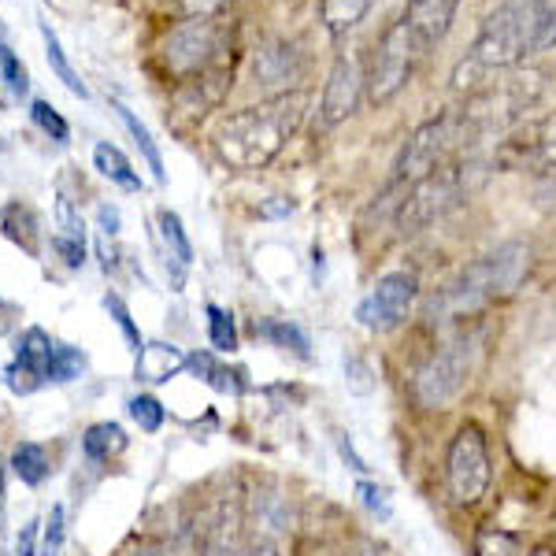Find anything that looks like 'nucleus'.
<instances>
[{"instance_id":"obj_1","label":"nucleus","mask_w":556,"mask_h":556,"mask_svg":"<svg viewBox=\"0 0 556 556\" xmlns=\"http://www.w3.org/2000/svg\"><path fill=\"white\" fill-rule=\"evenodd\" d=\"M304 115H308L304 89H290V93H278L264 104L241 108L215 130V156L235 172H260L290 146L293 134L304 127Z\"/></svg>"},{"instance_id":"obj_2","label":"nucleus","mask_w":556,"mask_h":556,"mask_svg":"<svg viewBox=\"0 0 556 556\" xmlns=\"http://www.w3.org/2000/svg\"><path fill=\"white\" fill-rule=\"evenodd\" d=\"M531 52H542L538 49V20L531 0H505L497 12H490L482 20L468 56L456 67L453 86L471 89L486 83L490 71H513Z\"/></svg>"},{"instance_id":"obj_3","label":"nucleus","mask_w":556,"mask_h":556,"mask_svg":"<svg viewBox=\"0 0 556 556\" xmlns=\"http://www.w3.org/2000/svg\"><path fill=\"white\" fill-rule=\"evenodd\" d=\"M475 356H479V334L468 327H460L453 338H445L442 345H434V353L412 371V401L427 412L450 408L464 393V386L471 382Z\"/></svg>"},{"instance_id":"obj_4","label":"nucleus","mask_w":556,"mask_h":556,"mask_svg":"<svg viewBox=\"0 0 556 556\" xmlns=\"http://www.w3.org/2000/svg\"><path fill=\"white\" fill-rule=\"evenodd\" d=\"M493 482L490 438L479 424H460L445 450V493L456 508H475Z\"/></svg>"},{"instance_id":"obj_5","label":"nucleus","mask_w":556,"mask_h":556,"mask_svg":"<svg viewBox=\"0 0 556 556\" xmlns=\"http://www.w3.org/2000/svg\"><path fill=\"white\" fill-rule=\"evenodd\" d=\"M464 193H468V167H464L460 160H445L438 172H430L424 182L408 186L405 197H401L397 212H393L397 235L412 238V235H419V230H427L430 223L442 219Z\"/></svg>"},{"instance_id":"obj_6","label":"nucleus","mask_w":556,"mask_h":556,"mask_svg":"<svg viewBox=\"0 0 556 556\" xmlns=\"http://www.w3.org/2000/svg\"><path fill=\"white\" fill-rule=\"evenodd\" d=\"M538 89H542L538 86V75L508 71V78L490 83V86H482L479 93H471L468 104H464V112H456V123H460V130H468V134L513 127L519 115L538 101Z\"/></svg>"},{"instance_id":"obj_7","label":"nucleus","mask_w":556,"mask_h":556,"mask_svg":"<svg viewBox=\"0 0 556 556\" xmlns=\"http://www.w3.org/2000/svg\"><path fill=\"white\" fill-rule=\"evenodd\" d=\"M424 56H427V52L416 45V38L408 34V26L401 20L393 23L390 30L382 34V41L375 45L371 60H367V67H364L367 104H375V108L390 104L393 97H397L401 89L412 83V75H416V67H419V60H424Z\"/></svg>"},{"instance_id":"obj_8","label":"nucleus","mask_w":556,"mask_h":556,"mask_svg":"<svg viewBox=\"0 0 556 556\" xmlns=\"http://www.w3.org/2000/svg\"><path fill=\"white\" fill-rule=\"evenodd\" d=\"M456 141H460V123H456V112H445V115H434V119L419 123V127L408 134L397 164H393L390 186L408 190V186L424 182L430 172H438V167L450 160V149L456 146Z\"/></svg>"},{"instance_id":"obj_9","label":"nucleus","mask_w":556,"mask_h":556,"mask_svg":"<svg viewBox=\"0 0 556 556\" xmlns=\"http://www.w3.org/2000/svg\"><path fill=\"white\" fill-rule=\"evenodd\" d=\"M493 167L508 175L556 172V112L542 115V119L516 123L513 130H505V138L493 149Z\"/></svg>"},{"instance_id":"obj_10","label":"nucleus","mask_w":556,"mask_h":556,"mask_svg":"<svg viewBox=\"0 0 556 556\" xmlns=\"http://www.w3.org/2000/svg\"><path fill=\"white\" fill-rule=\"evenodd\" d=\"M164 60L175 75L193 78L227 64V30L215 20H186L164 41Z\"/></svg>"},{"instance_id":"obj_11","label":"nucleus","mask_w":556,"mask_h":556,"mask_svg":"<svg viewBox=\"0 0 556 556\" xmlns=\"http://www.w3.org/2000/svg\"><path fill=\"white\" fill-rule=\"evenodd\" d=\"M419 301V278L412 271H390L371 286V293L356 304V323L371 334H390L412 316Z\"/></svg>"},{"instance_id":"obj_12","label":"nucleus","mask_w":556,"mask_h":556,"mask_svg":"<svg viewBox=\"0 0 556 556\" xmlns=\"http://www.w3.org/2000/svg\"><path fill=\"white\" fill-rule=\"evenodd\" d=\"M249 538L245 497L219 493L197 523V556H245Z\"/></svg>"},{"instance_id":"obj_13","label":"nucleus","mask_w":556,"mask_h":556,"mask_svg":"<svg viewBox=\"0 0 556 556\" xmlns=\"http://www.w3.org/2000/svg\"><path fill=\"white\" fill-rule=\"evenodd\" d=\"M364 89H367V78H364L361 56H353V52H342V56L334 60V67H330L327 86H323L316 127L319 130H334L338 123H345L349 115L361 108Z\"/></svg>"},{"instance_id":"obj_14","label":"nucleus","mask_w":556,"mask_h":556,"mask_svg":"<svg viewBox=\"0 0 556 556\" xmlns=\"http://www.w3.org/2000/svg\"><path fill=\"white\" fill-rule=\"evenodd\" d=\"M482 267H486V278H490V298L505 301L523 286L527 271H531V249H527L523 241H505V245H497L490 256H482Z\"/></svg>"},{"instance_id":"obj_15","label":"nucleus","mask_w":556,"mask_h":556,"mask_svg":"<svg viewBox=\"0 0 556 556\" xmlns=\"http://www.w3.org/2000/svg\"><path fill=\"white\" fill-rule=\"evenodd\" d=\"M456 8H460V0H408L401 23L408 26V34L416 38L419 49L430 52L450 34Z\"/></svg>"},{"instance_id":"obj_16","label":"nucleus","mask_w":556,"mask_h":556,"mask_svg":"<svg viewBox=\"0 0 556 556\" xmlns=\"http://www.w3.org/2000/svg\"><path fill=\"white\" fill-rule=\"evenodd\" d=\"M301 75H304V60L293 41L271 38L256 49V83L260 86H267V89L286 86V93H290V86L298 83Z\"/></svg>"},{"instance_id":"obj_17","label":"nucleus","mask_w":556,"mask_h":556,"mask_svg":"<svg viewBox=\"0 0 556 556\" xmlns=\"http://www.w3.org/2000/svg\"><path fill=\"white\" fill-rule=\"evenodd\" d=\"M190 367V353H182L178 345H164V342H149L134 353V375L138 382H172L178 371Z\"/></svg>"},{"instance_id":"obj_18","label":"nucleus","mask_w":556,"mask_h":556,"mask_svg":"<svg viewBox=\"0 0 556 556\" xmlns=\"http://www.w3.org/2000/svg\"><path fill=\"white\" fill-rule=\"evenodd\" d=\"M156 219H160V238H164V249H167V278H172V290L178 293L186 286V275H190L193 245H190V238H186L182 219H178L172 208H164Z\"/></svg>"},{"instance_id":"obj_19","label":"nucleus","mask_w":556,"mask_h":556,"mask_svg":"<svg viewBox=\"0 0 556 556\" xmlns=\"http://www.w3.org/2000/svg\"><path fill=\"white\" fill-rule=\"evenodd\" d=\"M245 513L256 523V534L278 538L282 531H290V497L278 490H256L253 497H245Z\"/></svg>"},{"instance_id":"obj_20","label":"nucleus","mask_w":556,"mask_h":556,"mask_svg":"<svg viewBox=\"0 0 556 556\" xmlns=\"http://www.w3.org/2000/svg\"><path fill=\"white\" fill-rule=\"evenodd\" d=\"M52 353H56V342L45 334L41 327H30L20 338V349H15V364L23 367L26 375H34L38 382L52 379Z\"/></svg>"},{"instance_id":"obj_21","label":"nucleus","mask_w":556,"mask_h":556,"mask_svg":"<svg viewBox=\"0 0 556 556\" xmlns=\"http://www.w3.org/2000/svg\"><path fill=\"white\" fill-rule=\"evenodd\" d=\"M0 230H4L8 241H15L23 253L41 256V223H38V215H34V208H26V204H4V208H0Z\"/></svg>"},{"instance_id":"obj_22","label":"nucleus","mask_w":556,"mask_h":556,"mask_svg":"<svg viewBox=\"0 0 556 556\" xmlns=\"http://www.w3.org/2000/svg\"><path fill=\"white\" fill-rule=\"evenodd\" d=\"M375 8V0H319V23L330 38H345L349 30L364 23V15Z\"/></svg>"},{"instance_id":"obj_23","label":"nucleus","mask_w":556,"mask_h":556,"mask_svg":"<svg viewBox=\"0 0 556 556\" xmlns=\"http://www.w3.org/2000/svg\"><path fill=\"white\" fill-rule=\"evenodd\" d=\"M190 371H197V379H204L212 386V390L219 393H241L245 390V371H230L227 364L219 361V353H208V349H201V353H190Z\"/></svg>"},{"instance_id":"obj_24","label":"nucleus","mask_w":556,"mask_h":556,"mask_svg":"<svg viewBox=\"0 0 556 556\" xmlns=\"http://www.w3.org/2000/svg\"><path fill=\"white\" fill-rule=\"evenodd\" d=\"M256 338H264V342L275 349H286V353H298L301 361H312L308 334L290 319H256Z\"/></svg>"},{"instance_id":"obj_25","label":"nucleus","mask_w":556,"mask_h":556,"mask_svg":"<svg viewBox=\"0 0 556 556\" xmlns=\"http://www.w3.org/2000/svg\"><path fill=\"white\" fill-rule=\"evenodd\" d=\"M123 450H127V434H123L119 424H93L83 434V453L89 464H104Z\"/></svg>"},{"instance_id":"obj_26","label":"nucleus","mask_w":556,"mask_h":556,"mask_svg":"<svg viewBox=\"0 0 556 556\" xmlns=\"http://www.w3.org/2000/svg\"><path fill=\"white\" fill-rule=\"evenodd\" d=\"M93 164H97V172H101L108 182H115V186H123V190H141V178L138 172L130 167V160L123 156L119 149L112 146V141H101V146L93 149Z\"/></svg>"},{"instance_id":"obj_27","label":"nucleus","mask_w":556,"mask_h":556,"mask_svg":"<svg viewBox=\"0 0 556 556\" xmlns=\"http://www.w3.org/2000/svg\"><path fill=\"white\" fill-rule=\"evenodd\" d=\"M115 112H119V119H123V127L130 130V138H134V146L141 149V156L149 160V172L156 175V182H167V172H164V156H160V149H156V141H152V134L146 123L138 119V115L130 112V108H123V104H115Z\"/></svg>"},{"instance_id":"obj_28","label":"nucleus","mask_w":556,"mask_h":556,"mask_svg":"<svg viewBox=\"0 0 556 556\" xmlns=\"http://www.w3.org/2000/svg\"><path fill=\"white\" fill-rule=\"evenodd\" d=\"M12 471L20 475L26 486H41L49 479V453L38 442H20L12 450Z\"/></svg>"},{"instance_id":"obj_29","label":"nucleus","mask_w":556,"mask_h":556,"mask_svg":"<svg viewBox=\"0 0 556 556\" xmlns=\"http://www.w3.org/2000/svg\"><path fill=\"white\" fill-rule=\"evenodd\" d=\"M471 549L475 556H523V534L505 527H479Z\"/></svg>"},{"instance_id":"obj_30","label":"nucleus","mask_w":556,"mask_h":556,"mask_svg":"<svg viewBox=\"0 0 556 556\" xmlns=\"http://www.w3.org/2000/svg\"><path fill=\"white\" fill-rule=\"evenodd\" d=\"M41 38H45V52H49V64H52V71H56V78L71 89V93L83 97V101H86L89 89H86L83 78L75 75V67H71L67 52L60 49V38H56V34H52V26H49V23H41Z\"/></svg>"},{"instance_id":"obj_31","label":"nucleus","mask_w":556,"mask_h":556,"mask_svg":"<svg viewBox=\"0 0 556 556\" xmlns=\"http://www.w3.org/2000/svg\"><path fill=\"white\" fill-rule=\"evenodd\" d=\"M204 316H208V342L219 356L235 353L238 349V327H235V316L230 312H223L219 304H208L204 308Z\"/></svg>"},{"instance_id":"obj_32","label":"nucleus","mask_w":556,"mask_h":556,"mask_svg":"<svg viewBox=\"0 0 556 556\" xmlns=\"http://www.w3.org/2000/svg\"><path fill=\"white\" fill-rule=\"evenodd\" d=\"M0 83L8 86V93H12V97H26V93H30V75H26L23 60L15 56V52L8 49L4 41H0Z\"/></svg>"},{"instance_id":"obj_33","label":"nucleus","mask_w":556,"mask_h":556,"mask_svg":"<svg viewBox=\"0 0 556 556\" xmlns=\"http://www.w3.org/2000/svg\"><path fill=\"white\" fill-rule=\"evenodd\" d=\"M130 419L138 424L146 434H156L160 427H164V419H167V412H164V405H160L152 393H138V397H130Z\"/></svg>"},{"instance_id":"obj_34","label":"nucleus","mask_w":556,"mask_h":556,"mask_svg":"<svg viewBox=\"0 0 556 556\" xmlns=\"http://www.w3.org/2000/svg\"><path fill=\"white\" fill-rule=\"evenodd\" d=\"M86 371V353L75 345H56L52 353V379L49 382H75Z\"/></svg>"},{"instance_id":"obj_35","label":"nucleus","mask_w":556,"mask_h":556,"mask_svg":"<svg viewBox=\"0 0 556 556\" xmlns=\"http://www.w3.org/2000/svg\"><path fill=\"white\" fill-rule=\"evenodd\" d=\"M30 115H34V123H38V127H41L45 134H49L52 141H56V146H67V141H71L67 119H64V115H60L49 101H34V104H30Z\"/></svg>"},{"instance_id":"obj_36","label":"nucleus","mask_w":556,"mask_h":556,"mask_svg":"<svg viewBox=\"0 0 556 556\" xmlns=\"http://www.w3.org/2000/svg\"><path fill=\"white\" fill-rule=\"evenodd\" d=\"M64 538H67V513H64V505H52V513L45 516V531H41V556L64 553Z\"/></svg>"},{"instance_id":"obj_37","label":"nucleus","mask_w":556,"mask_h":556,"mask_svg":"<svg viewBox=\"0 0 556 556\" xmlns=\"http://www.w3.org/2000/svg\"><path fill=\"white\" fill-rule=\"evenodd\" d=\"M104 308H108V316L115 319V327L123 330V338H127V345L134 349V353H138V349L146 345V342H141V330L134 327V316H130L127 304H123L119 293H104Z\"/></svg>"},{"instance_id":"obj_38","label":"nucleus","mask_w":556,"mask_h":556,"mask_svg":"<svg viewBox=\"0 0 556 556\" xmlns=\"http://www.w3.org/2000/svg\"><path fill=\"white\" fill-rule=\"evenodd\" d=\"M356 497H361V505L371 513L375 519H390V513H393V505H390V490L386 486H379V482H367V479H361L356 482Z\"/></svg>"},{"instance_id":"obj_39","label":"nucleus","mask_w":556,"mask_h":556,"mask_svg":"<svg viewBox=\"0 0 556 556\" xmlns=\"http://www.w3.org/2000/svg\"><path fill=\"white\" fill-rule=\"evenodd\" d=\"M345 386H349V393H356V397H367V393L375 390L371 367H367L356 353H345Z\"/></svg>"},{"instance_id":"obj_40","label":"nucleus","mask_w":556,"mask_h":556,"mask_svg":"<svg viewBox=\"0 0 556 556\" xmlns=\"http://www.w3.org/2000/svg\"><path fill=\"white\" fill-rule=\"evenodd\" d=\"M538 20V49L556 45V0H531Z\"/></svg>"},{"instance_id":"obj_41","label":"nucleus","mask_w":556,"mask_h":556,"mask_svg":"<svg viewBox=\"0 0 556 556\" xmlns=\"http://www.w3.org/2000/svg\"><path fill=\"white\" fill-rule=\"evenodd\" d=\"M52 249L60 253V260L71 267V271H78V267L86 264V238H71V235H56L52 238Z\"/></svg>"},{"instance_id":"obj_42","label":"nucleus","mask_w":556,"mask_h":556,"mask_svg":"<svg viewBox=\"0 0 556 556\" xmlns=\"http://www.w3.org/2000/svg\"><path fill=\"white\" fill-rule=\"evenodd\" d=\"M227 4H235V0H182V12H186V20H212V15H219Z\"/></svg>"},{"instance_id":"obj_43","label":"nucleus","mask_w":556,"mask_h":556,"mask_svg":"<svg viewBox=\"0 0 556 556\" xmlns=\"http://www.w3.org/2000/svg\"><path fill=\"white\" fill-rule=\"evenodd\" d=\"M334 445H338V453H342V460H345V468H349V471H356V475H364V471H367L364 456L353 450V442H349V434H334Z\"/></svg>"},{"instance_id":"obj_44","label":"nucleus","mask_w":556,"mask_h":556,"mask_svg":"<svg viewBox=\"0 0 556 556\" xmlns=\"http://www.w3.org/2000/svg\"><path fill=\"white\" fill-rule=\"evenodd\" d=\"M38 553V523H26L23 534L15 538V556H34Z\"/></svg>"},{"instance_id":"obj_45","label":"nucleus","mask_w":556,"mask_h":556,"mask_svg":"<svg viewBox=\"0 0 556 556\" xmlns=\"http://www.w3.org/2000/svg\"><path fill=\"white\" fill-rule=\"evenodd\" d=\"M97 223H101V235L104 238L119 235V212H115L112 204H101V208H97Z\"/></svg>"},{"instance_id":"obj_46","label":"nucleus","mask_w":556,"mask_h":556,"mask_svg":"<svg viewBox=\"0 0 556 556\" xmlns=\"http://www.w3.org/2000/svg\"><path fill=\"white\" fill-rule=\"evenodd\" d=\"M293 208H298V201H293V197H271V204H260V215L278 219V215H290Z\"/></svg>"},{"instance_id":"obj_47","label":"nucleus","mask_w":556,"mask_h":556,"mask_svg":"<svg viewBox=\"0 0 556 556\" xmlns=\"http://www.w3.org/2000/svg\"><path fill=\"white\" fill-rule=\"evenodd\" d=\"M245 556H282V553H278V542H275V538L253 534V538H249V549H245Z\"/></svg>"},{"instance_id":"obj_48","label":"nucleus","mask_w":556,"mask_h":556,"mask_svg":"<svg viewBox=\"0 0 556 556\" xmlns=\"http://www.w3.org/2000/svg\"><path fill=\"white\" fill-rule=\"evenodd\" d=\"M523 556H556V545L553 542H538V545H531Z\"/></svg>"},{"instance_id":"obj_49","label":"nucleus","mask_w":556,"mask_h":556,"mask_svg":"<svg viewBox=\"0 0 556 556\" xmlns=\"http://www.w3.org/2000/svg\"><path fill=\"white\" fill-rule=\"evenodd\" d=\"M0 556H8V553H0Z\"/></svg>"}]
</instances>
